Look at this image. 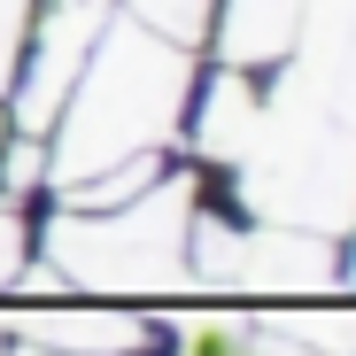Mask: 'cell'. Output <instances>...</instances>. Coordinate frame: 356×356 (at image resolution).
<instances>
[{"label":"cell","mask_w":356,"mask_h":356,"mask_svg":"<svg viewBox=\"0 0 356 356\" xmlns=\"http://www.w3.org/2000/svg\"><path fill=\"white\" fill-rule=\"evenodd\" d=\"M186 232H194V186L170 178V186H140V202H116V209H63L47 248L70 286L163 294L186 264Z\"/></svg>","instance_id":"7a4b0ae2"},{"label":"cell","mask_w":356,"mask_h":356,"mask_svg":"<svg viewBox=\"0 0 356 356\" xmlns=\"http://www.w3.org/2000/svg\"><path fill=\"white\" fill-rule=\"evenodd\" d=\"M186 108V47H170L147 24H101L93 54L78 63L70 93H63V147H54V178L78 186V178L147 155L170 116Z\"/></svg>","instance_id":"6da1fadb"},{"label":"cell","mask_w":356,"mask_h":356,"mask_svg":"<svg viewBox=\"0 0 356 356\" xmlns=\"http://www.w3.org/2000/svg\"><path fill=\"white\" fill-rule=\"evenodd\" d=\"M194 264H202V286H225V294H318L333 286V248L318 232H286V225H256V232H225V225H202L194 217Z\"/></svg>","instance_id":"3957f363"},{"label":"cell","mask_w":356,"mask_h":356,"mask_svg":"<svg viewBox=\"0 0 356 356\" xmlns=\"http://www.w3.org/2000/svg\"><path fill=\"white\" fill-rule=\"evenodd\" d=\"M31 8H39V0H0V93L16 86V63L31 47Z\"/></svg>","instance_id":"5b68a950"},{"label":"cell","mask_w":356,"mask_h":356,"mask_svg":"<svg viewBox=\"0 0 356 356\" xmlns=\"http://www.w3.org/2000/svg\"><path fill=\"white\" fill-rule=\"evenodd\" d=\"M132 24H147V31H163L170 47H194L202 31H209V16H217V0H132Z\"/></svg>","instance_id":"277c9868"},{"label":"cell","mask_w":356,"mask_h":356,"mask_svg":"<svg viewBox=\"0 0 356 356\" xmlns=\"http://www.w3.org/2000/svg\"><path fill=\"white\" fill-rule=\"evenodd\" d=\"M16 264H24V217L0 209V286H16Z\"/></svg>","instance_id":"8992f818"},{"label":"cell","mask_w":356,"mask_h":356,"mask_svg":"<svg viewBox=\"0 0 356 356\" xmlns=\"http://www.w3.org/2000/svg\"><path fill=\"white\" fill-rule=\"evenodd\" d=\"M0 356H16V348H8V341H0Z\"/></svg>","instance_id":"52a82bcc"}]
</instances>
